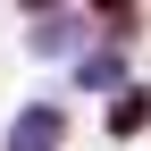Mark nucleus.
I'll use <instances>...</instances> for the list:
<instances>
[{
    "label": "nucleus",
    "mask_w": 151,
    "mask_h": 151,
    "mask_svg": "<svg viewBox=\"0 0 151 151\" xmlns=\"http://www.w3.org/2000/svg\"><path fill=\"white\" fill-rule=\"evenodd\" d=\"M25 50H34V59H50V67H76V59H84V50H92V9H84V0H76V9H50V17H34V34H25Z\"/></svg>",
    "instance_id": "nucleus-1"
},
{
    "label": "nucleus",
    "mask_w": 151,
    "mask_h": 151,
    "mask_svg": "<svg viewBox=\"0 0 151 151\" xmlns=\"http://www.w3.org/2000/svg\"><path fill=\"white\" fill-rule=\"evenodd\" d=\"M0 151H67V109L59 101H25L17 126L0 134Z\"/></svg>",
    "instance_id": "nucleus-2"
},
{
    "label": "nucleus",
    "mask_w": 151,
    "mask_h": 151,
    "mask_svg": "<svg viewBox=\"0 0 151 151\" xmlns=\"http://www.w3.org/2000/svg\"><path fill=\"white\" fill-rule=\"evenodd\" d=\"M151 126V84H126V92H109V109H101V134L109 143H134Z\"/></svg>",
    "instance_id": "nucleus-3"
},
{
    "label": "nucleus",
    "mask_w": 151,
    "mask_h": 151,
    "mask_svg": "<svg viewBox=\"0 0 151 151\" xmlns=\"http://www.w3.org/2000/svg\"><path fill=\"white\" fill-rule=\"evenodd\" d=\"M76 84L84 92H126L134 76H126V42H92L84 59H76Z\"/></svg>",
    "instance_id": "nucleus-4"
},
{
    "label": "nucleus",
    "mask_w": 151,
    "mask_h": 151,
    "mask_svg": "<svg viewBox=\"0 0 151 151\" xmlns=\"http://www.w3.org/2000/svg\"><path fill=\"white\" fill-rule=\"evenodd\" d=\"M92 17H134V0H84Z\"/></svg>",
    "instance_id": "nucleus-5"
},
{
    "label": "nucleus",
    "mask_w": 151,
    "mask_h": 151,
    "mask_svg": "<svg viewBox=\"0 0 151 151\" xmlns=\"http://www.w3.org/2000/svg\"><path fill=\"white\" fill-rule=\"evenodd\" d=\"M50 9H76V0H25V17H50Z\"/></svg>",
    "instance_id": "nucleus-6"
}]
</instances>
